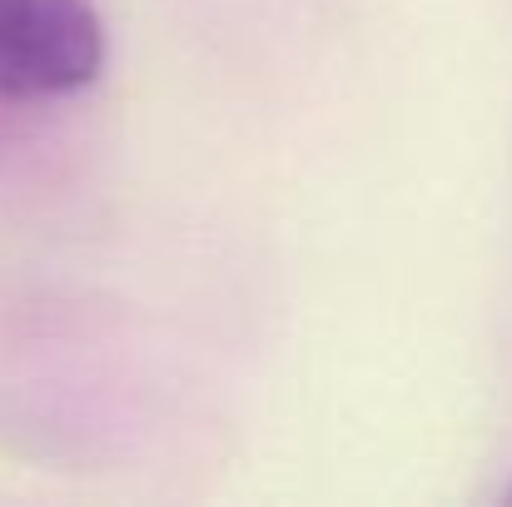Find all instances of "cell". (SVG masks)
I'll return each mask as SVG.
<instances>
[{"instance_id":"obj_1","label":"cell","mask_w":512,"mask_h":507,"mask_svg":"<svg viewBox=\"0 0 512 507\" xmlns=\"http://www.w3.org/2000/svg\"><path fill=\"white\" fill-rule=\"evenodd\" d=\"M110 55L90 0H0V100L45 105L100 80Z\"/></svg>"},{"instance_id":"obj_2","label":"cell","mask_w":512,"mask_h":507,"mask_svg":"<svg viewBox=\"0 0 512 507\" xmlns=\"http://www.w3.org/2000/svg\"><path fill=\"white\" fill-rule=\"evenodd\" d=\"M508 503H512V488H508Z\"/></svg>"}]
</instances>
